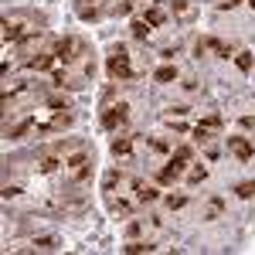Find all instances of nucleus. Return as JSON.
Wrapping results in <instances>:
<instances>
[{
    "label": "nucleus",
    "mask_w": 255,
    "mask_h": 255,
    "mask_svg": "<svg viewBox=\"0 0 255 255\" xmlns=\"http://www.w3.org/2000/svg\"><path fill=\"white\" fill-rule=\"evenodd\" d=\"M65 170H68V180H72V184H82V180L92 177V157H89V150H85L82 143L75 150L65 153Z\"/></svg>",
    "instance_id": "obj_1"
},
{
    "label": "nucleus",
    "mask_w": 255,
    "mask_h": 255,
    "mask_svg": "<svg viewBox=\"0 0 255 255\" xmlns=\"http://www.w3.org/2000/svg\"><path fill=\"white\" fill-rule=\"evenodd\" d=\"M51 55L68 68V65H75V61L82 58V55H89L85 51V44H82L79 38H72V34H65V38H55L51 41Z\"/></svg>",
    "instance_id": "obj_2"
},
{
    "label": "nucleus",
    "mask_w": 255,
    "mask_h": 255,
    "mask_svg": "<svg viewBox=\"0 0 255 255\" xmlns=\"http://www.w3.org/2000/svg\"><path fill=\"white\" fill-rule=\"evenodd\" d=\"M106 72H109V79H113V82H129V79H133V68H129V51L116 44V48L109 51V58H106Z\"/></svg>",
    "instance_id": "obj_3"
},
{
    "label": "nucleus",
    "mask_w": 255,
    "mask_h": 255,
    "mask_svg": "<svg viewBox=\"0 0 255 255\" xmlns=\"http://www.w3.org/2000/svg\"><path fill=\"white\" fill-rule=\"evenodd\" d=\"M38 41L41 27L38 24H24V17H3V41Z\"/></svg>",
    "instance_id": "obj_4"
},
{
    "label": "nucleus",
    "mask_w": 255,
    "mask_h": 255,
    "mask_svg": "<svg viewBox=\"0 0 255 255\" xmlns=\"http://www.w3.org/2000/svg\"><path fill=\"white\" fill-rule=\"evenodd\" d=\"M126 119H129V102H116V106H106L102 109V126L106 129H119Z\"/></svg>",
    "instance_id": "obj_5"
},
{
    "label": "nucleus",
    "mask_w": 255,
    "mask_h": 255,
    "mask_svg": "<svg viewBox=\"0 0 255 255\" xmlns=\"http://www.w3.org/2000/svg\"><path fill=\"white\" fill-rule=\"evenodd\" d=\"M228 150H232V153H235L242 163H249V160L255 157V146H252L245 136H228Z\"/></svg>",
    "instance_id": "obj_6"
},
{
    "label": "nucleus",
    "mask_w": 255,
    "mask_h": 255,
    "mask_svg": "<svg viewBox=\"0 0 255 255\" xmlns=\"http://www.w3.org/2000/svg\"><path fill=\"white\" fill-rule=\"evenodd\" d=\"M133 191H136V201L139 204H150V201H157V187L153 184H146V180H133Z\"/></svg>",
    "instance_id": "obj_7"
},
{
    "label": "nucleus",
    "mask_w": 255,
    "mask_h": 255,
    "mask_svg": "<svg viewBox=\"0 0 255 255\" xmlns=\"http://www.w3.org/2000/svg\"><path fill=\"white\" fill-rule=\"evenodd\" d=\"M180 174H184V170H180L177 163H170V160H167V167L157 174V180H160V184H174V180H180Z\"/></svg>",
    "instance_id": "obj_8"
},
{
    "label": "nucleus",
    "mask_w": 255,
    "mask_h": 255,
    "mask_svg": "<svg viewBox=\"0 0 255 255\" xmlns=\"http://www.w3.org/2000/svg\"><path fill=\"white\" fill-rule=\"evenodd\" d=\"M133 153V139L129 136H116L113 139V157H129Z\"/></svg>",
    "instance_id": "obj_9"
},
{
    "label": "nucleus",
    "mask_w": 255,
    "mask_h": 255,
    "mask_svg": "<svg viewBox=\"0 0 255 255\" xmlns=\"http://www.w3.org/2000/svg\"><path fill=\"white\" fill-rule=\"evenodd\" d=\"M191 153H194L191 146H177V153H174V157H170V163H177V167L184 170V167H187V160H191Z\"/></svg>",
    "instance_id": "obj_10"
},
{
    "label": "nucleus",
    "mask_w": 255,
    "mask_h": 255,
    "mask_svg": "<svg viewBox=\"0 0 255 255\" xmlns=\"http://www.w3.org/2000/svg\"><path fill=\"white\" fill-rule=\"evenodd\" d=\"M153 79L167 85V82H174V79H177V68H174V65H163V68H157V72H153Z\"/></svg>",
    "instance_id": "obj_11"
},
{
    "label": "nucleus",
    "mask_w": 255,
    "mask_h": 255,
    "mask_svg": "<svg viewBox=\"0 0 255 255\" xmlns=\"http://www.w3.org/2000/svg\"><path fill=\"white\" fill-rule=\"evenodd\" d=\"M235 65L242 68V72H252V65H255V58L249 55V51H238L235 55Z\"/></svg>",
    "instance_id": "obj_12"
},
{
    "label": "nucleus",
    "mask_w": 255,
    "mask_h": 255,
    "mask_svg": "<svg viewBox=\"0 0 255 255\" xmlns=\"http://www.w3.org/2000/svg\"><path fill=\"white\" fill-rule=\"evenodd\" d=\"M235 194L238 197H255V180H242V184L235 187Z\"/></svg>",
    "instance_id": "obj_13"
},
{
    "label": "nucleus",
    "mask_w": 255,
    "mask_h": 255,
    "mask_svg": "<svg viewBox=\"0 0 255 255\" xmlns=\"http://www.w3.org/2000/svg\"><path fill=\"white\" fill-rule=\"evenodd\" d=\"M143 20H146V24H153V27H160V24H163V10H157V7H150Z\"/></svg>",
    "instance_id": "obj_14"
},
{
    "label": "nucleus",
    "mask_w": 255,
    "mask_h": 255,
    "mask_svg": "<svg viewBox=\"0 0 255 255\" xmlns=\"http://www.w3.org/2000/svg\"><path fill=\"white\" fill-rule=\"evenodd\" d=\"M184 204H187V197H184V194H170V197H167V208H170V211H174V208H184Z\"/></svg>",
    "instance_id": "obj_15"
},
{
    "label": "nucleus",
    "mask_w": 255,
    "mask_h": 255,
    "mask_svg": "<svg viewBox=\"0 0 255 255\" xmlns=\"http://www.w3.org/2000/svg\"><path fill=\"white\" fill-rule=\"evenodd\" d=\"M34 245H38V249H44V252L58 249V242H55V238H34Z\"/></svg>",
    "instance_id": "obj_16"
},
{
    "label": "nucleus",
    "mask_w": 255,
    "mask_h": 255,
    "mask_svg": "<svg viewBox=\"0 0 255 255\" xmlns=\"http://www.w3.org/2000/svg\"><path fill=\"white\" fill-rule=\"evenodd\" d=\"M150 249H153L150 242H129L126 245V252H150Z\"/></svg>",
    "instance_id": "obj_17"
},
{
    "label": "nucleus",
    "mask_w": 255,
    "mask_h": 255,
    "mask_svg": "<svg viewBox=\"0 0 255 255\" xmlns=\"http://www.w3.org/2000/svg\"><path fill=\"white\" fill-rule=\"evenodd\" d=\"M133 34H136V38H146V34H150L146 20H133Z\"/></svg>",
    "instance_id": "obj_18"
},
{
    "label": "nucleus",
    "mask_w": 255,
    "mask_h": 255,
    "mask_svg": "<svg viewBox=\"0 0 255 255\" xmlns=\"http://www.w3.org/2000/svg\"><path fill=\"white\" fill-rule=\"evenodd\" d=\"M201 126H208V129H218V126H221V116H218V113H215V116H204V119H201Z\"/></svg>",
    "instance_id": "obj_19"
},
{
    "label": "nucleus",
    "mask_w": 255,
    "mask_h": 255,
    "mask_svg": "<svg viewBox=\"0 0 255 255\" xmlns=\"http://www.w3.org/2000/svg\"><path fill=\"white\" fill-rule=\"evenodd\" d=\"M204 177H208V170H204V167H197V170H191V177H187V180H191V184H201Z\"/></svg>",
    "instance_id": "obj_20"
},
{
    "label": "nucleus",
    "mask_w": 255,
    "mask_h": 255,
    "mask_svg": "<svg viewBox=\"0 0 255 255\" xmlns=\"http://www.w3.org/2000/svg\"><path fill=\"white\" fill-rule=\"evenodd\" d=\"M174 10L180 14V17H187V14H191V7H187V0H174Z\"/></svg>",
    "instance_id": "obj_21"
},
{
    "label": "nucleus",
    "mask_w": 255,
    "mask_h": 255,
    "mask_svg": "<svg viewBox=\"0 0 255 255\" xmlns=\"http://www.w3.org/2000/svg\"><path fill=\"white\" fill-rule=\"evenodd\" d=\"M17 194H20L17 184H7V187H3V197H17Z\"/></svg>",
    "instance_id": "obj_22"
},
{
    "label": "nucleus",
    "mask_w": 255,
    "mask_h": 255,
    "mask_svg": "<svg viewBox=\"0 0 255 255\" xmlns=\"http://www.w3.org/2000/svg\"><path fill=\"white\" fill-rule=\"evenodd\" d=\"M238 3H242V0H221L218 7H221V10H232V7H238Z\"/></svg>",
    "instance_id": "obj_23"
},
{
    "label": "nucleus",
    "mask_w": 255,
    "mask_h": 255,
    "mask_svg": "<svg viewBox=\"0 0 255 255\" xmlns=\"http://www.w3.org/2000/svg\"><path fill=\"white\" fill-rule=\"evenodd\" d=\"M113 211H129V201H113Z\"/></svg>",
    "instance_id": "obj_24"
},
{
    "label": "nucleus",
    "mask_w": 255,
    "mask_h": 255,
    "mask_svg": "<svg viewBox=\"0 0 255 255\" xmlns=\"http://www.w3.org/2000/svg\"><path fill=\"white\" fill-rule=\"evenodd\" d=\"M249 3H252V7H255V0H249Z\"/></svg>",
    "instance_id": "obj_25"
}]
</instances>
